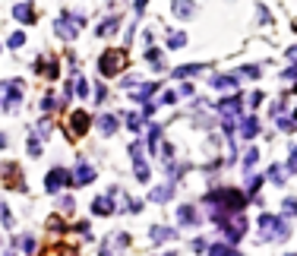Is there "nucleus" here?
<instances>
[{"instance_id": "f257e3e1", "label": "nucleus", "mask_w": 297, "mask_h": 256, "mask_svg": "<svg viewBox=\"0 0 297 256\" xmlns=\"http://www.w3.org/2000/svg\"><path fill=\"white\" fill-rule=\"evenodd\" d=\"M212 218L218 222V228L224 231V237L231 243H237L244 234H247V218L244 212H212Z\"/></svg>"}, {"instance_id": "f03ea898", "label": "nucleus", "mask_w": 297, "mask_h": 256, "mask_svg": "<svg viewBox=\"0 0 297 256\" xmlns=\"http://www.w3.org/2000/svg\"><path fill=\"white\" fill-rule=\"evenodd\" d=\"M259 237L263 240H284L288 237V225L266 212V215H259Z\"/></svg>"}, {"instance_id": "7ed1b4c3", "label": "nucleus", "mask_w": 297, "mask_h": 256, "mask_svg": "<svg viewBox=\"0 0 297 256\" xmlns=\"http://www.w3.org/2000/svg\"><path fill=\"white\" fill-rule=\"evenodd\" d=\"M124 67H127V51H124V48H111V51H104V54H101V60H98V70H101L104 76L121 73Z\"/></svg>"}, {"instance_id": "20e7f679", "label": "nucleus", "mask_w": 297, "mask_h": 256, "mask_svg": "<svg viewBox=\"0 0 297 256\" xmlns=\"http://www.w3.org/2000/svg\"><path fill=\"white\" fill-rule=\"evenodd\" d=\"M61 187H73V180H70V171L51 168V171L44 174V190H47V193H57Z\"/></svg>"}, {"instance_id": "39448f33", "label": "nucleus", "mask_w": 297, "mask_h": 256, "mask_svg": "<svg viewBox=\"0 0 297 256\" xmlns=\"http://www.w3.org/2000/svg\"><path fill=\"white\" fill-rule=\"evenodd\" d=\"M79 29H82V16H61L57 19V26H54V32L61 35V38H76L79 35Z\"/></svg>"}, {"instance_id": "423d86ee", "label": "nucleus", "mask_w": 297, "mask_h": 256, "mask_svg": "<svg viewBox=\"0 0 297 256\" xmlns=\"http://www.w3.org/2000/svg\"><path fill=\"white\" fill-rule=\"evenodd\" d=\"M0 180H4L10 190H22L26 187V177L19 174V165H13V161H7V165L0 168Z\"/></svg>"}, {"instance_id": "0eeeda50", "label": "nucleus", "mask_w": 297, "mask_h": 256, "mask_svg": "<svg viewBox=\"0 0 297 256\" xmlns=\"http://www.w3.org/2000/svg\"><path fill=\"white\" fill-rule=\"evenodd\" d=\"M89 123H92V117L86 111H73V117H70V136L73 139H79V136H86V130H89Z\"/></svg>"}, {"instance_id": "6e6552de", "label": "nucleus", "mask_w": 297, "mask_h": 256, "mask_svg": "<svg viewBox=\"0 0 297 256\" xmlns=\"http://www.w3.org/2000/svg\"><path fill=\"white\" fill-rule=\"evenodd\" d=\"M70 180H73V187H82V183L95 180V168L89 165V161H76V168H73V174H70Z\"/></svg>"}, {"instance_id": "1a4fd4ad", "label": "nucleus", "mask_w": 297, "mask_h": 256, "mask_svg": "<svg viewBox=\"0 0 297 256\" xmlns=\"http://www.w3.org/2000/svg\"><path fill=\"white\" fill-rule=\"evenodd\" d=\"M92 209H95V215H111L114 212V190L108 196H98V200L92 203Z\"/></svg>"}, {"instance_id": "9d476101", "label": "nucleus", "mask_w": 297, "mask_h": 256, "mask_svg": "<svg viewBox=\"0 0 297 256\" xmlns=\"http://www.w3.org/2000/svg\"><path fill=\"white\" fill-rule=\"evenodd\" d=\"M158 92V83H149V86H136V89H130V95H133L136 101H146L149 104V98Z\"/></svg>"}, {"instance_id": "9b49d317", "label": "nucleus", "mask_w": 297, "mask_h": 256, "mask_svg": "<svg viewBox=\"0 0 297 256\" xmlns=\"http://www.w3.org/2000/svg\"><path fill=\"white\" fill-rule=\"evenodd\" d=\"M171 7H174V13L181 19H190V16H193V10H196L193 0H171Z\"/></svg>"}, {"instance_id": "f8f14e48", "label": "nucleus", "mask_w": 297, "mask_h": 256, "mask_svg": "<svg viewBox=\"0 0 297 256\" xmlns=\"http://www.w3.org/2000/svg\"><path fill=\"white\" fill-rule=\"evenodd\" d=\"M177 218H181V225H196L199 222V215H196L193 206H181V209H177Z\"/></svg>"}, {"instance_id": "ddd939ff", "label": "nucleus", "mask_w": 297, "mask_h": 256, "mask_svg": "<svg viewBox=\"0 0 297 256\" xmlns=\"http://www.w3.org/2000/svg\"><path fill=\"white\" fill-rule=\"evenodd\" d=\"M241 133H244V139H253L259 133V120L256 117H244L241 120Z\"/></svg>"}, {"instance_id": "4468645a", "label": "nucleus", "mask_w": 297, "mask_h": 256, "mask_svg": "<svg viewBox=\"0 0 297 256\" xmlns=\"http://www.w3.org/2000/svg\"><path fill=\"white\" fill-rule=\"evenodd\" d=\"M114 130H117V117H111V114L98 117V133H101V136H111Z\"/></svg>"}, {"instance_id": "2eb2a0df", "label": "nucleus", "mask_w": 297, "mask_h": 256, "mask_svg": "<svg viewBox=\"0 0 297 256\" xmlns=\"http://www.w3.org/2000/svg\"><path fill=\"white\" fill-rule=\"evenodd\" d=\"M171 193H174V187H171V183H161V187H155V190L149 193V200H152V203H164Z\"/></svg>"}, {"instance_id": "dca6fc26", "label": "nucleus", "mask_w": 297, "mask_h": 256, "mask_svg": "<svg viewBox=\"0 0 297 256\" xmlns=\"http://www.w3.org/2000/svg\"><path fill=\"white\" fill-rule=\"evenodd\" d=\"M149 237L155 240V243H164L168 237H174V231H171V228H161V225H155V228H149Z\"/></svg>"}, {"instance_id": "f3484780", "label": "nucleus", "mask_w": 297, "mask_h": 256, "mask_svg": "<svg viewBox=\"0 0 297 256\" xmlns=\"http://www.w3.org/2000/svg\"><path fill=\"white\" fill-rule=\"evenodd\" d=\"M13 16H16L19 22H35V13H32V7H29V4H19V7L13 10Z\"/></svg>"}, {"instance_id": "a211bd4d", "label": "nucleus", "mask_w": 297, "mask_h": 256, "mask_svg": "<svg viewBox=\"0 0 297 256\" xmlns=\"http://www.w3.org/2000/svg\"><path fill=\"white\" fill-rule=\"evenodd\" d=\"M212 86L221 89V92H231V89L237 86V79H234V76H215V79H212Z\"/></svg>"}, {"instance_id": "6ab92c4d", "label": "nucleus", "mask_w": 297, "mask_h": 256, "mask_svg": "<svg viewBox=\"0 0 297 256\" xmlns=\"http://www.w3.org/2000/svg\"><path fill=\"white\" fill-rule=\"evenodd\" d=\"M288 174H291V168H281V165H272L269 168V177L275 180V183H284V180H288Z\"/></svg>"}, {"instance_id": "aec40b11", "label": "nucleus", "mask_w": 297, "mask_h": 256, "mask_svg": "<svg viewBox=\"0 0 297 256\" xmlns=\"http://www.w3.org/2000/svg\"><path fill=\"white\" fill-rule=\"evenodd\" d=\"M199 70H203V63H190V67H177V70H174V76H177V79H184V76H193V73H199Z\"/></svg>"}, {"instance_id": "412c9836", "label": "nucleus", "mask_w": 297, "mask_h": 256, "mask_svg": "<svg viewBox=\"0 0 297 256\" xmlns=\"http://www.w3.org/2000/svg\"><path fill=\"white\" fill-rule=\"evenodd\" d=\"M146 57H149V63L155 67V70H161V67H164V63H161V54H158L155 48H146Z\"/></svg>"}, {"instance_id": "4be33fe9", "label": "nucleus", "mask_w": 297, "mask_h": 256, "mask_svg": "<svg viewBox=\"0 0 297 256\" xmlns=\"http://www.w3.org/2000/svg\"><path fill=\"white\" fill-rule=\"evenodd\" d=\"M209 256H237V253L231 247H224V243H215V247L209 250Z\"/></svg>"}, {"instance_id": "5701e85b", "label": "nucleus", "mask_w": 297, "mask_h": 256, "mask_svg": "<svg viewBox=\"0 0 297 256\" xmlns=\"http://www.w3.org/2000/svg\"><path fill=\"white\" fill-rule=\"evenodd\" d=\"M187 44V38H184V32H174L171 38H168V48H184Z\"/></svg>"}, {"instance_id": "b1692460", "label": "nucleus", "mask_w": 297, "mask_h": 256, "mask_svg": "<svg viewBox=\"0 0 297 256\" xmlns=\"http://www.w3.org/2000/svg\"><path fill=\"white\" fill-rule=\"evenodd\" d=\"M256 158H259V152H256V149H250V152L244 155V168H247V171H253V165H256Z\"/></svg>"}, {"instance_id": "393cba45", "label": "nucleus", "mask_w": 297, "mask_h": 256, "mask_svg": "<svg viewBox=\"0 0 297 256\" xmlns=\"http://www.w3.org/2000/svg\"><path fill=\"white\" fill-rule=\"evenodd\" d=\"M22 44H26V35H22V32H16V35H10V48H13V51H19Z\"/></svg>"}, {"instance_id": "a878e982", "label": "nucleus", "mask_w": 297, "mask_h": 256, "mask_svg": "<svg viewBox=\"0 0 297 256\" xmlns=\"http://www.w3.org/2000/svg\"><path fill=\"white\" fill-rule=\"evenodd\" d=\"M114 29H117V16L108 19V22H101V26H98V35H108V32H114Z\"/></svg>"}, {"instance_id": "bb28decb", "label": "nucleus", "mask_w": 297, "mask_h": 256, "mask_svg": "<svg viewBox=\"0 0 297 256\" xmlns=\"http://www.w3.org/2000/svg\"><path fill=\"white\" fill-rule=\"evenodd\" d=\"M139 123H142V114H130V117H127V126H130V130H139Z\"/></svg>"}, {"instance_id": "cd10ccee", "label": "nucleus", "mask_w": 297, "mask_h": 256, "mask_svg": "<svg viewBox=\"0 0 297 256\" xmlns=\"http://www.w3.org/2000/svg\"><path fill=\"white\" fill-rule=\"evenodd\" d=\"M275 126H278V130H294V120H288V117H275Z\"/></svg>"}, {"instance_id": "c85d7f7f", "label": "nucleus", "mask_w": 297, "mask_h": 256, "mask_svg": "<svg viewBox=\"0 0 297 256\" xmlns=\"http://www.w3.org/2000/svg\"><path fill=\"white\" fill-rule=\"evenodd\" d=\"M284 215H297V200H284Z\"/></svg>"}, {"instance_id": "c756f323", "label": "nucleus", "mask_w": 297, "mask_h": 256, "mask_svg": "<svg viewBox=\"0 0 297 256\" xmlns=\"http://www.w3.org/2000/svg\"><path fill=\"white\" fill-rule=\"evenodd\" d=\"M259 183H263V180H259V177H250V180H247V193L253 196V193L259 190Z\"/></svg>"}, {"instance_id": "7c9ffc66", "label": "nucleus", "mask_w": 297, "mask_h": 256, "mask_svg": "<svg viewBox=\"0 0 297 256\" xmlns=\"http://www.w3.org/2000/svg\"><path fill=\"white\" fill-rule=\"evenodd\" d=\"M161 101H164V104H174V101H177V92H164Z\"/></svg>"}, {"instance_id": "2f4dec72", "label": "nucleus", "mask_w": 297, "mask_h": 256, "mask_svg": "<svg viewBox=\"0 0 297 256\" xmlns=\"http://www.w3.org/2000/svg\"><path fill=\"white\" fill-rule=\"evenodd\" d=\"M288 168H291V171H294V168H297V146H294V149H291V161H288Z\"/></svg>"}, {"instance_id": "473e14b6", "label": "nucleus", "mask_w": 297, "mask_h": 256, "mask_svg": "<svg viewBox=\"0 0 297 256\" xmlns=\"http://www.w3.org/2000/svg\"><path fill=\"white\" fill-rule=\"evenodd\" d=\"M146 10V0H136V13H142Z\"/></svg>"}, {"instance_id": "72a5a7b5", "label": "nucleus", "mask_w": 297, "mask_h": 256, "mask_svg": "<svg viewBox=\"0 0 297 256\" xmlns=\"http://www.w3.org/2000/svg\"><path fill=\"white\" fill-rule=\"evenodd\" d=\"M0 146H7V139H4V136H0Z\"/></svg>"}, {"instance_id": "f704fd0d", "label": "nucleus", "mask_w": 297, "mask_h": 256, "mask_svg": "<svg viewBox=\"0 0 297 256\" xmlns=\"http://www.w3.org/2000/svg\"><path fill=\"white\" fill-rule=\"evenodd\" d=\"M168 256H174V253H168Z\"/></svg>"}]
</instances>
